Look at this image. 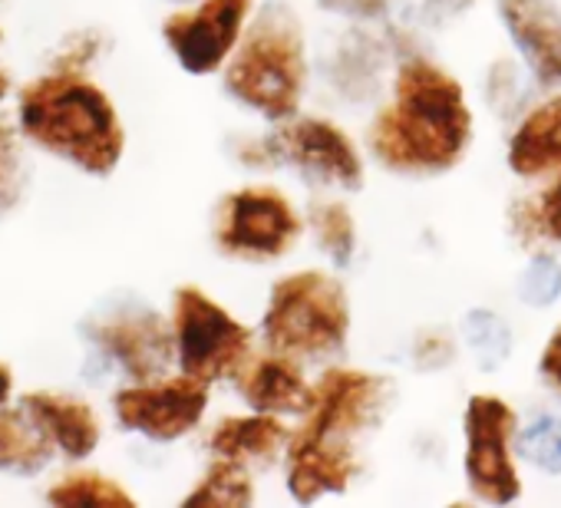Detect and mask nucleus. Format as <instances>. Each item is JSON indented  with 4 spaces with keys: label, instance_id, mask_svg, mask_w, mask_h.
<instances>
[{
    "label": "nucleus",
    "instance_id": "obj_4",
    "mask_svg": "<svg viewBox=\"0 0 561 508\" xmlns=\"http://www.w3.org/2000/svg\"><path fill=\"white\" fill-rule=\"evenodd\" d=\"M261 337L267 350L305 367L341 357L351 337L347 288L321 268L277 278L261 314Z\"/></svg>",
    "mask_w": 561,
    "mask_h": 508
},
{
    "label": "nucleus",
    "instance_id": "obj_6",
    "mask_svg": "<svg viewBox=\"0 0 561 508\" xmlns=\"http://www.w3.org/2000/svg\"><path fill=\"white\" fill-rule=\"evenodd\" d=\"M254 169L291 165L314 185L357 192L364 185V159L354 139L331 119L295 113L285 123H274V132L238 152Z\"/></svg>",
    "mask_w": 561,
    "mask_h": 508
},
{
    "label": "nucleus",
    "instance_id": "obj_28",
    "mask_svg": "<svg viewBox=\"0 0 561 508\" xmlns=\"http://www.w3.org/2000/svg\"><path fill=\"white\" fill-rule=\"evenodd\" d=\"M14 400V370L11 363L0 360V406H8Z\"/></svg>",
    "mask_w": 561,
    "mask_h": 508
},
{
    "label": "nucleus",
    "instance_id": "obj_2",
    "mask_svg": "<svg viewBox=\"0 0 561 508\" xmlns=\"http://www.w3.org/2000/svg\"><path fill=\"white\" fill-rule=\"evenodd\" d=\"M18 129L27 146L64 159L83 175H113L126 152V129L116 103L87 70L54 67L18 93Z\"/></svg>",
    "mask_w": 561,
    "mask_h": 508
},
{
    "label": "nucleus",
    "instance_id": "obj_21",
    "mask_svg": "<svg viewBox=\"0 0 561 508\" xmlns=\"http://www.w3.org/2000/svg\"><path fill=\"white\" fill-rule=\"evenodd\" d=\"M182 505H205V508H248V505H254L251 469L241 462L211 455V462L198 475L195 488L185 492Z\"/></svg>",
    "mask_w": 561,
    "mask_h": 508
},
{
    "label": "nucleus",
    "instance_id": "obj_12",
    "mask_svg": "<svg viewBox=\"0 0 561 508\" xmlns=\"http://www.w3.org/2000/svg\"><path fill=\"white\" fill-rule=\"evenodd\" d=\"M251 14L254 0H192L185 11L165 18L162 41L185 73L211 77L228 64Z\"/></svg>",
    "mask_w": 561,
    "mask_h": 508
},
{
    "label": "nucleus",
    "instance_id": "obj_1",
    "mask_svg": "<svg viewBox=\"0 0 561 508\" xmlns=\"http://www.w3.org/2000/svg\"><path fill=\"white\" fill-rule=\"evenodd\" d=\"M472 136V113L456 77L413 57L397 70L393 100L374 116L367 146L374 159L403 175L453 169Z\"/></svg>",
    "mask_w": 561,
    "mask_h": 508
},
{
    "label": "nucleus",
    "instance_id": "obj_30",
    "mask_svg": "<svg viewBox=\"0 0 561 508\" xmlns=\"http://www.w3.org/2000/svg\"><path fill=\"white\" fill-rule=\"evenodd\" d=\"M169 4H192V0H169Z\"/></svg>",
    "mask_w": 561,
    "mask_h": 508
},
{
    "label": "nucleus",
    "instance_id": "obj_9",
    "mask_svg": "<svg viewBox=\"0 0 561 508\" xmlns=\"http://www.w3.org/2000/svg\"><path fill=\"white\" fill-rule=\"evenodd\" d=\"M208 396L211 386L175 370L119 386L113 396V416L126 432H136L149 442H179L202 426Z\"/></svg>",
    "mask_w": 561,
    "mask_h": 508
},
{
    "label": "nucleus",
    "instance_id": "obj_15",
    "mask_svg": "<svg viewBox=\"0 0 561 508\" xmlns=\"http://www.w3.org/2000/svg\"><path fill=\"white\" fill-rule=\"evenodd\" d=\"M288 436L291 426L285 419L248 409V413L221 416L208 432V449L211 455L241 462L248 469H267L285 459Z\"/></svg>",
    "mask_w": 561,
    "mask_h": 508
},
{
    "label": "nucleus",
    "instance_id": "obj_23",
    "mask_svg": "<svg viewBox=\"0 0 561 508\" xmlns=\"http://www.w3.org/2000/svg\"><path fill=\"white\" fill-rule=\"evenodd\" d=\"M305 228H311L318 251H324L337 268H344L354 258L357 224H354V215L344 201H337V198L311 201V208L305 215Z\"/></svg>",
    "mask_w": 561,
    "mask_h": 508
},
{
    "label": "nucleus",
    "instance_id": "obj_29",
    "mask_svg": "<svg viewBox=\"0 0 561 508\" xmlns=\"http://www.w3.org/2000/svg\"><path fill=\"white\" fill-rule=\"evenodd\" d=\"M11 90H14V80H11V73L0 67V106H4V100L11 96Z\"/></svg>",
    "mask_w": 561,
    "mask_h": 508
},
{
    "label": "nucleus",
    "instance_id": "obj_24",
    "mask_svg": "<svg viewBox=\"0 0 561 508\" xmlns=\"http://www.w3.org/2000/svg\"><path fill=\"white\" fill-rule=\"evenodd\" d=\"M561 169V165H558ZM525 221L531 224L535 234L548 238V241H561V175L554 178V185L528 205Z\"/></svg>",
    "mask_w": 561,
    "mask_h": 508
},
{
    "label": "nucleus",
    "instance_id": "obj_10",
    "mask_svg": "<svg viewBox=\"0 0 561 508\" xmlns=\"http://www.w3.org/2000/svg\"><path fill=\"white\" fill-rule=\"evenodd\" d=\"M93 350L113 363L126 383L165 377L175 370V347L169 318L149 304H119L87 324Z\"/></svg>",
    "mask_w": 561,
    "mask_h": 508
},
{
    "label": "nucleus",
    "instance_id": "obj_22",
    "mask_svg": "<svg viewBox=\"0 0 561 508\" xmlns=\"http://www.w3.org/2000/svg\"><path fill=\"white\" fill-rule=\"evenodd\" d=\"M31 192L27 139L14 116L0 113V218L14 215Z\"/></svg>",
    "mask_w": 561,
    "mask_h": 508
},
{
    "label": "nucleus",
    "instance_id": "obj_17",
    "mask_svg": "<svg viewBox=\"0 0 561 508\" xmlns=\"http://www.w3.org/2000/svg\"><path fill=\"white\" fill-rule=\"evenodd\" d=\"M357 475V455L347 446H285V482L288 495L301 505H311L324 495L344 492Z\"/></svg>",
    "mask_w": 561,
    "mask_h": 508
},
{
    "label": "nucleus",
    "instance_id": "obj_13",
    "mask_svg": "<svg viewBox=\"0 0 561 508\" xmlns=\"http://www.w3.org/2000/svg\"><path fill=\"white\" fill-rule=\"evenodd\" d=\"M18 406L47 439L54 455L67 462L90 459L103 442V419L83 396L64 390H31L21 396Z\"/></svg>",
    "mask_w": 561,
    "mask_h": 508
},
{
    "label": "nucleus",
    "instance_id": "obj_14",
    "mask_svg": "<svg viewBox=\"0 0 561 508\" xmlns=\"http://www.w3.org/2000/svg\"><path fill=\"white\" fill-rule=\"evenodd\" d=\"M231 380L248 409L267 413L277 419H291V416L298 419L308 409L311 393H314V383L308 380L305 363L267 347L261 354L251 350Z\"/></svg>",
    "mask_w": 561,
    "mask_h": 508
},
{
    "label": "nucleus",
    "instance_id": "obj_26",
    "mask_svg": "<svg viewBox=\"0 0 561 508\" xmlns=\"http://www.w3.org/2000/svg\"><path fill=\"white\" fill-rule=\"evenodd\" d=\"M100 54V37H93V34H77L70 44H67V50L60 54V60H57V67H67V70H87L90 64H93V57Z\"/></svg>",
    "mask_w": 561,
    "mask_h": 508
},
{
    "label": "nucleus",
    "instance_id": "obj_25",
    "mask_svg": "<svg viewBox=\"0 0 561 508\" xmlns=\"http://www.w3.org/2000/svg\"><path fill=\"white\" fill-rule=\"evenodd\" d=\"M525 452L538 462V465H548V469H561V423H538L535 429L525 432L522 439Z\"/></svg>",
    "mask_w": 561,
    "mask_h": 508
},
{
    "label": "nucleus",
    "instance_id": "obj_31",
    "mask_svg": "<svg viewBox=\"0 0 561 508\" xmlns=\"http://www.w3.org/2000/svg\"><path fill=\"white\" fill-rule=\"evenodd\" d=\"M0 41H4V31H0Z\"/></svg>",
    "mask_w": 561,
    "mask_h": 508
},
{
    "label": "nucleus",
    "instance_id": "obj_19",
    "mask_svg": "<svg viewBox=\"0 0 561 508\" xmlns=\"http://www.w3.org/2000/svg\"><path fill=\"white\" fill-rule=\"evenodd\" d=\"M54 459V449L21 406H0V472L31 478L41 475Z\"/></svg>",
    "mask_w": 561,
    "mask_h": 508
},
{
    "label": "nucleus",
    "instance_id": "obj_18",
    "mask_svg": "<svg viewBox=\"0 0 561 508\" xmlns=\"http://www.w3.org/2000/svg\"><path fill=\"white\" fill-rule=\"evenodd\" d=\"M508 165L525 178L561 165V96L531 109L528 119L515 129L508 146Z\"/></svg>",
    "mask_w": 561,
    "mask_h": 508
},
{
    "label": "nucleus",
    "instance_id": "obj_20",
    "mask_svg": "<svg viewBox=\"0 0 561 508\" xmlns=\"http://www.w3.org/2000/svg\"><path fill=\"white\" fill-rule=\"evenodd\" d=\"M44 498L50 505H70V508H83V505H96V508H136V495L113 475L100 472V469H70L64 475H57Z\"/></svg>",
    "mask_w": 561,
    "mask_h": 508
},
{
    "label": "nucleus",
    "instance_id": "obj_11",
    "mask_svg": "<svg viewBox=\"0 0 561 508\" xmlns=\"http://www.w3.org/2000/svg\"><path fill=\"white\" fill-rule=\"evenodd\" d=\"M518 416L502 396L476 393L466 406V478L476 498L508 505L518 498L522 482L512 465V439Z\"/></svg>",
    "mask_w": 561,
    "mask_h": 508
},
{
    "label": "nucleus",
    "instance_id": "obj_27",
    "mask_svg": "<svg viewBox=\"0 0 561 508\" xmlns=\"http://www.w3.org/2000/svg\"><path fill=\"white\" fill-rule=\"evenodd\" d=\"M538 367H541V373H545L554 386H561V327L551 334V340H548V347H545Z\"/></svg>",
    "mask_w": 561,
    "mask_h": 508
},
{
    "label": "nucleus",
    "instance_id": "obj_7",
    "mask_svg": "<svg viewBox=\"0 0 561 508\" xmlns=\"http://www.w3.org/2000/svg\"><path fill=\"white\" fill-rule=\"evenodd\" d=\"M305 215L274 185H244L215 208V247L231 262L271 265L298 247Z\"/></svg>",
    "mask_w": 561,
    "mask_h": 508
},
{
    "label": "nucleus",
    "instance_id": "obj_8",
    "mask_svg": "<svg viewBox=\"0 0 561 508\" xmlns=\"http://www.w3.org/2000/svg\"><path fill=\"white\" fill-rule=\"evenodd\" d=\"M387 396L390 383L383 377L354 367H328L288 442L354 449V439L380 419Z\"/></svg>",
    "mask_w": 561,
    "mask_h": 508
},
{
    "label": "nucleus",
    "instance_id": "obj_3",
    "mask_svg": "<svg viewBox=\"0 0 561 508\" xmlns=\"http://www.w3.org/2000/svg\"><path fill=\"white\" fill-rule=\"evenodd\" d=\"M221 83L238 106L267 123H285L301 113L308 93V41L298 14L285 4H267L251 14L221 67Z\"/></svg>",
    "mask_w": 561,
    "mask_h": 508
},
{
    "label": "nucleus",
    "instance_id": "obj_16",
    "mask_svg": "<svg viewBox=\"0 0 561 508\" xmlns=\"http://www.w3.org/2000/svg\"><path fill=\"white\" fill-rule=\"evenodd\" d=\"M502 21L541 83H561V18L548 0H499Z\"/></svg>",
    "mask_w": 561,
    "mask_h": 508
},
{
    "label": "nucleus",
    "instance_id": "obj_5",
    "mask_svg": "<svg viewBox=\"0 0 561 508\" xmlns=\"http://www.w3.org/2000/svg\"><path fill=\"white\" fill-rule=\"evenodd\" d=\"M169 327L175 347V370L205 386L231 380L254 350L251 327H244L198 285L175 288Z\"/></svg>",
    "mask_w": 561,
    "mask_h": 508
}]
</instances>
